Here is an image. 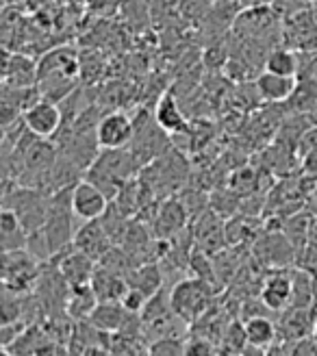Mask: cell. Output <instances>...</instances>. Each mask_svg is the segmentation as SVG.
Segmentation results:
<instances>
[{
	"label": "cell",
	"mask_w": 317,
	"mask_h": 356,
	"mask_svg": "<svg viewBox=\"0 0 317 356\" xmlns=\"http://www.w3.org/2000/svg\"><path fill=\"white\" fill-rule=\"evenodd\" d=\"M154 120L158 122V127L170 135H187L189 133V122H187L185 113L181 111L174 94H161V98L156 100Z\"/></svg>",
	"instance_id": "9a60e30c"
},
{
	"label": "cell",
	"mask_w": 317,
	"mask_h": 356,
	"mask_svg": "<svg viewBox=\"0 0 317 356\" xmlns=\"http://www.w3.org/2000/svg\"><path fill=\"white\" fill-rule=\"evenodd\" d=\"M96 135H98L100 150L102 148H129L135 137V122L129 113L120 109L109 111L100 115Z\"/></svg>",
	"instance_id": "5b68a950"
},
{
	"label": "cell",
	"mask_w": 317,
	"mask_h": 356,
	"mask_svg": "<svg viewBox=\"0 0 317 356\" xmlns=\"http://www.w3.org/2000/svg\"><path fill=\"white\" fill-rule=\"evenodd\" d=\"M129 287H135L142 293H146L148 298H152L154 293H158L163 289V270L156 263H139L135 270L127 276Z\"/></svg>",
	"instance_id": "ac0fdd59"
},
{
	"label": "cell",
	"mask_w": 317,
	"mask_h": 356,
	"mask_svg": "<svg viewBox=\"0 0 317 356\" xmlns=\"http://www.w3.org/2000/svg\"><path fill=\"white\" fill-rule=\"evenodd\" d=\"M187 207L183 200L170 195L168 200L158 202L152 216V235L154 239H163V241H174V237L183 233L187 226Z\"/></svg>",
	"instance_id": "52a82bcc"
},
{
	"label": "cell",
	"mask_w": 317,
	"mask_h": 356,
	"mask_svg": "<svg viewBox=\"0 0 317 356\" xmlns=\"http://www.w3.org/2000/svg\"><path fill=\"white\" fill-rule=\"evenodd\" d=\"M283 40L300 52H317V17L313 11H295L285 24Z\"/></svg>",
	"instance_id": "8fae6325"
},
{
	"label": "cell",
	"mask_w": 317,
	"mask_h": 356,
	"mask_svg": "<svg viewBox=\"0 0 317 356\" xmlns=\"http://www.w3.org/2000/svg\"><path fill=\"white\" fill-rule=\"evenodd\" d=\"M50 261L57 263V267L61 270V274L67 280L70 287H79V284L92 282V276H94L96 267H98L96 265L98 261H94L92 257H87L85 252H81L74 243L63 248L61 252L52 254Z\"/></svg>",
	"instance_id": "ba28073f"
},
{
	"label": "cell",
	"mask_w": 317,
	"mask_h": 356,
	"mask_svg": "<svg viewBox=\"0 0 317 356\" xmlns=\"http://www.w3.org/2000/svg\"><path fill=\"white\" fill-rule=\"evenodd\" d=\"M266 70L280 76H298L300 74V52L293 48H274L266 57Z\"/></svg>",
	"instance_id": "44dd1931"
},
{
	"label": "cell",
	"mask_w": 317,
	"mask_h": 356,
	"mask_svg": "<svg viewBox=\"0 0 317 356\" xmlns=\"http://www.w3.org/2000/svg\"><path fill=\"white\" fill-rule=\"evenodd\" d=\"M72 243L79 248L81 252H85L87 257H92L94 261H100L115 245L111 233L107 230V226H104L102 220L83 222L79 226V230H76Z\"/></svg>",
	"instance_id": "9c48e42d"
},
{
	"label": "cell",
	"mask_w": 317,
	"mask_h": 356,
	"mask_svg": "<svg viewBox=\"0 0 317 356\" xmlns=\"http://www.w3.org/2000/svg\"><path fill=\"white\" fill-rule=\"evenodd\" d=\"M5 85L13 87H29L38 85V63L22 55H9L5 59Z\"/></svg>",
	"instance_id": "e0dca14e"
},
{
	"label": "cell",
	"mask_w": 317,
	"mask_h": 356,
	"mask_svg": "<svg viewBox=\"0 0 317 356\" xmlns=\"http://www.w3.org/2000/svg\"><path fill=\"white\" fill-rule=\"evenodd\" d=\"M213 296H216L213 282H209L200 276L179 280L170 291L174 311L179 313L187 324H196L204 313L211 311Z\"/></svg>",
	"instance_id": "7a4b0ae2"
},
{
	"label": "cell",
	"mask_w": 317,
	"mask_h": 356,
	"mask_svg": "<svg viewBox=\"0 0 317 356\" xmlns=\"http://www.w3.org/2000/svg\"><path fill=\"white\" fill-rule=\"evenodd\" d=\"M148 354H187V339L181 334H168L148 346Z\"/></svg>",
	"instance_id": "7402d4cb"
},
{
	"label": "cell",
	"mask_w": 317,
	"mask_h": 356,
	"mask_svg": "<svg viewBox=\"0 0 317 356\" xmlns=\"http://www.w3.org/2000/svg\"><path fill=\"white\" fill-rule=\"evenodd\" d=\"M98 296L92 287V282L87 284H79V287H72L67 298V315L72 322H81V319H90V315L94 313V309L98 307Z\"/></svg>",
	"instance_id": "ffe728a7"
},
{
	"label": "cell",
	"mask_w": 317,
	"mask_h": 356,
	"mask_svg": "<svg viewBox=\"0 0 317 356\" xmlns=\"http://www.w3.org/2000/svg\"><path fill=\"white\" fill-rule=\"evenodd\" d=\"M211 3H222V0H211Z\"/></svg>",
	"instance_id": "603a6c76"
},
{
	"label": "cell",
	"mask_w": 317,
	"mask_h": 356,
	"mask_svg": "<svg viewBox=\"0 0 317 356\" xmlns=\"http://www.w3.org/2000/svg\"><path fill=\"white\" fill-rule=\"evenodd\" d=\"M139 172L142 165L137 163L131 148H102L96 161L85 172V178L96 183L113 200L115 193Z\"/></svg>",
	"instance_id": "6da1fadb"
},
{
	"label": "cell",
	"mask_w": 317,
	"mask_h": 356,
	"mask_svg": "<svg viewBox=\"0 0 317 356\" xmlns=\"http://www.w3.org/2000/svg\"><path fill=\"white\" fill-rule=\"evenodd\" d=\"M0 233H3V252L17 250V248L29 245V230L17 218V213L9 207H3L0 216Z\"/></svg>",
	"instance_id": "d6986e66"
},
{
	"label": "cell",
	"mask_w": 317,
	"mask_h": 356,
	"mask_svg": "<svg viewBox=\"0 0 317 356\" xmlns=\"http://www.w3.org/2000/svg\"><path fill=\"white\" fill-rule=\"evenodd\" d=\"M111 198L90 178H83L72 185V209L81 222L100 220L107 213Z\"/></svg>",
	"instance_id": "8992f818"
},
{
	"label": "cell",
	"mask_w": 317,
	"mask_h": 356,
	"mask_svg": "<svg viewBox=\"0 0 317 356\" xmlns=\"http://www.w3.org/2000/svg\"><path fill=\"white\" fill-rule=\"evenodd\" d=\"M92 287L100 302H122L129 291V280L124 274H117L104 265H98L92 276Z\"/></svg>",
	"instance_id": "5bb4252c"
},
{
	"label": "cell",
	"mask_w": 317,
	"mask_h": 356,
	"mask_svg": "<svg viewBox=\"0 0 317 356\" xmlns=\"http://www.w3.org/2000/svg\"><path fill=\"white\" fill-rule=\"evenodd\" d=\"M315 328L313 307H289L280 313L278 332L285 341H298L309 337Z\"/></svg>",
	"instance_id": "7c38bea8"
},
{
	"label": "cell",
	"mask_w": 317,
	"mask_h": 356,
	"mask_svg": "<svg viewBox=\"0 0 317 356\" xmlns=\"http://www.w3.org/2000/svg\"><path fill=\"white\" fill-rule=\"evenodd\" d=\"M245 328V337H248V346L257 348L261 354L263 352H270L276 341H278V324L272 322V317L268 315H252V317H245L243 322Z\"/></svg>",
	"instance_id": "2e32d148"
},
{
	"label": "cell",
	"mask_w": 317,
	"mask_h": 356,
	"mask_svg": "<svg viewBox=\"0 0 317 356\" xmlns=\"http://www.w3.org/2000/svg\"><path fill=\"white\" fill-rule=\"evenodd\" d=\"M254 85H257V92H259L261 100H266V102H287L295 94L298 79L295 76H280V74H274V72H268V70H263L261 74H257Z\"/></svg>",
	"instance_id": "4fadbf2b"
},
{
	"label": "cell",
	"mask_w": 317,
	"mask_h": 356,
	"mask_svg": "<svg viewBox=\"0 0 317 356\" xmlns=\"http://www.w3.org/2000/svg\"><path fill=\"white\" fill-rule=\"evenodd\" d=\"M24 124L26 129L38 135L42 139H52L57 137L61 127H63V111L61 104L48 98H40L38 102H33L29 109L24 111Z\"/></svg>",
	"instance_id": "277c9868"
},
{
	"label": "cell",
	"mask_w": 317,
	"mask_h": 356,
	"mask_svg": "<svg viewBox=\"0 0 317 356\" xmlns=\"http://www.w3.org/2000/svg\"><path fill=\"white\" fill-rule=\"evenodd\" d=\"M259 298L272 313H283L285 309H289L293 302V272H272L263 280Z\"/></svg>",
	"instance_id": "30bf717a"
},
{
	"label": "cell",
	"mask_w": 317,
	"mask_h": 356,
	"mask_svg": "<svg viewBox=\"0 0 317 356\" xmlns=\"http://www.w3.org/2000/svg\"><path fill=\"white\" fill-rule=\"evenodd\" d=\"M40 274L42 261L29 248L3 252V287L17 293H31L38 284Z\"/></svg>",
	"instance_id": "3957f363"
}]
</instances>
